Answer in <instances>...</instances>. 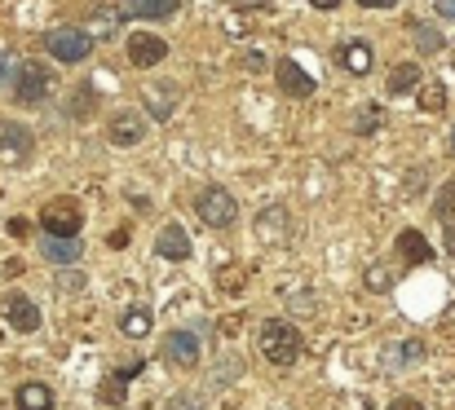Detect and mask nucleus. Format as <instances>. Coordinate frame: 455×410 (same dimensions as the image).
<instances>
[{
	"mask_svg": "<svg viewBox=\"0 0 455 410\" xmlns=\"http://www.w3.org/2000/svg\"><path fill=\"white\" fill-rule=\"evenodd\" d=\"M138 371H142V362H133V367H124L120 375L102 380V393H98V398H102L107 406H120V402H124V393H129V375H138Z\"/></svg>",
	"mask_w": 455,
	"mask_h": 410,
	"instance_id": "nucleus-20",
	"label": "nucleus"
},
{
	"mask_svg": "<svg viewBox=\"0 0 455 410\" xmlns=\"http://www.w3.org/2000/svg\"><path fill=\"white\" fill-rule=\"evenodd\" d=\"M164 53H168V44L159 40V35H151V31H138V35H129V62L133 67H159L164 62Z\"/></svg>",
	"mask_w": 455,
	"mask_h": 410,
	"instance_id": "nucleus-11",
	"label": "nucleus"
},
{
	"mask_svg": "<svg viewBox=\"0 0 455 410\" xmlns=\"http://www.w3.org/2000/svg\"><path fill=\"white\" fill-rule=\"evenodd\" d=\"M164 410H204V398H199V393H190V389H181V393H172V398H168V406Z\"/></svg>",
	"mask_w": 455,
	"mask_h": 410,
	"instance_id": "nucleus-30",
	"label": "nucleus"
},
{
	"mask_svg": "<svg viewBox=\"0 0 455 410\" xmlns=\"http://www.w3.org/2000/svg\"><path fill=\"white\" fill-rule=\"evenodd\" d=\"M147 106H151V120H168L172 111H177V102H181V89L177 84H164V80H155V84H147Z\"/></svg>",
	"mask_w": 455,
	"mask_h": 410,
	"instance_id": "nucleus-13",
	"label": "nucleus"
},
{
	"mask_svg": "<svg viewBox=\"0 0 455 410\" xmlns=\"http://www.w3.org/2000/svg\"><path fill=\"white\" fill-rule=\"evenodd\" d=\"M4 318H9V327L22 331V335H31V331L40 327V309H36V300L22 296V291H13V296L4 300Z\"/></svg>",
	"mask_w": 455,
	"mask_h": 410,
	"instance_id": "nucleus-10",
	"label": "nucleus"
},
{
	"mask_svg": "<svg viewBox=\"0 0 455 410\" xmlns=\"http://www.w3.org/2000/svg\"><path fill=\"white\" fill-rule=\"evenodd\" d=\"M416 84H420V67L416 62H398L389 71V93H411Z\"/></svg>",
	"mask_w": 455,
	"mask_h": 410,
	"instance_id": "nucleus-25",
	"label": "nucleus"
},
{
	"mask_svg": "<svg viewBox=\"0 0 455 410\" xmlns=\"http://www.w3.org/2000/svg\"><path fill=\"white\" fill-rule=\"evenodd\" d=\"M49 53H53L58 62H84V58L93 53L89 27H58V31L49 35Z\"/></svg>",
	"mask_w": 455,
	"mask_h": 410,
	"instance_id": "nucleus-3",
	"label": "nucleus"
},
{
	"mask_svg": "<svg viewBox=\"0 0 455 410\" xmlns=\"http://www.w3.org/2000/svg\"><path fill=\"white\" fill-rule=\"evenodd\" d=\"M151 309H129L124 318H120V331L124 335H133V340H142V335H151Z\"/></svg>",
	"mask_w": 455,
	"mask_h": 410,
	"instance_id": "nucleus-26",
	"label": "nucleus"
},
{
	"mask_svg": "<svg viewBox=\"0 0 455 410\" xmlns=\"http://www.w3.org/2000/svg\"><path fill=\"white\" fill-rule=\"evenodd\" d=\"M44 234H58V239H80V225H84V212H80V203H71V199H58V203H49L44 208Z\"/></svg>",
	"mask_w": 455,
	"mask_h": 410,
	"instance_id": "nucleus-4",
	"label": "nucleus"
},
{
	"mask_svg": "<svg viewBox=\"0 0 455 410\" xmlns=\"http://www.w3.org/2000/svg\"><path fill=\"white\" fill-rule=\"evenodd\" d=\"M58 282H62L67 291H84V273H62Z\"/></svg>",
	"mask_w": 455,
	"mask_h": 410,
	"instance_id": "nucleus-32",
	"label": "nucleus"
},
{
	"mask_svg": "<svg viewBox=\"0 0 455 410\" xmlns=\"http://www.w3.org/2000/svg\"><path fill=\"white\" fill-rule=\"evenodd\" d=\"M438 13H443V18H455V0H438Z\"/></svg>",
	"mask_w": 455,
	"mask_h": 410,
	"instance_id": "nucleus-35",
	"label": "nucleus"
},
{
	"mask_svg": "<svg viewBox=\"0 0 455 410\" xmlns=\"http://www.w3.org/2000/svg\"><path fill=\"white\" fill-rule=\"evenodd\" d=\"M354 129H358V133H376V129H380V111H376V106H367V111L358 115V124H354Z\"/></svg>",
	"mask_w": 455,
	"mask_h": 410,
	"instance_id": "nucleus-31",
	"label": "nucleus"
},
{
	"mask_svg": "<svg viewBox=\"0 0 455 410\" xmlns=\"http://www.w3.org/2000/svg\"><path fill=\"white\" fill-rule=\"evenodd\" d=\"M420 106L438 115V111L447 106V84H438V80H434V84H425V89H420Z\"/></svg>",
	"mask_w": 455,
	"mask_h": 410,
	"instance_id": "nucleus-28",
	"label": "nucleus"
},
{
	"mask_svg": "<svg viewBox=\"0 0 455 410\" xmlns=\"http://www.w3.org/2000/svg\"><path fill=\"white\" fill-rule=\"evenodd\" d=\"M107 133H111L116 146L133 150V146H142V141H147V115H142V111H116V115H111V124H107Z\"/></svg>",
	"mask_w": 455,
	"mask_h": 410,
	"instance_id": "nucleus-6",
	"label": "nucleus"
},
{
	"mask_svg": "<svg viewBox=\"0 0 455 410\" xmlns=\"http://www.w3.org/2000/svg\"><path fill=\"white\" fill-rule=\"evenodd\" d=\"M451 154H455V129H451Z\"/></svg>",
	"mask_w": 455,
	"mask_h": 410,
	"instance_id": "nucleus-38",
	"label": "nucleus"
},
{
	"mask_svg": "<svg viewBox=\"0 0 455 410\" xmlns=\"http://www.w3.org/2000/svg\"><path fill=\"white\" fill-rule=\"evenodd\" d=\"M243 67H248V71H261V67H266V53H261V49H257V53H243Z\"/></svg>",
	"mask_w": 455,
	"mask_h": 410,
	"instance_id": "nucleus-33",
	"label": "nucleus"
},
{
	"mask_svg": "<svg viewBox=\"0 0 455 410\" xmlns=\"http://www.w3.org/2000/svg\"><path fill=\"white\" fill-rule=\"evenodd\" d=\"M411 40H416V49H420L425 58L447 49V35H443L438 27H429V22H411Z\"/></svg>",
	"mask_w": 455,
	"mask_h": 410,
	"instance_id": "nucleus-23",
	"label": "nucleus"
},
{
	"mask_svg": "<svg viewBox=\"0 0 455 410\" xmlns=\"http://www.w3.org/2000/svg\"><path fill=\"white\" fill-rule=\"evenodd\" d=\"M275 75H279V89H283L288 98H297V102H305V98L314 93V75L305 71L301 62H292V58H283V62L275 67Z\"/></svg>",
	"mask_w": 455,
	"mask_h": 410,
	"instance_id": "nucleus-9",
	"label": "nucleus"
},
{
	"mask_svg": "<svg viewBox=\"0 0 455 410\" xmlns=\"http://www.w3.org/2000/svg\"><path fill=\"white\" fill-rule=\"evenodd\" d=\"M124 13L129 18H172L177 13V0H124Z\"/></svg>",
	"mask_w": 455,
	"mask_h": 410,
	"instance_id": "nucleus-21",
	"label": "nucleus"
},
{
	"mask_svg": "<svg viewBox=\"0 0 455 410\" xmlns=\"http://www.w3.org/2000/svg\"><path fill=\"white\" fill-rule=\"evenodd\" d=\"M13 402H18V410H49L53 406V389L31 380V384H22V389H18V398H13Z\"/></svg>",
	"mask_w": 455,
	"mask_h": 410,
	"instance_id": "nucleus-22",
	"label": "nucleus"
},
{
	"mask_svg": "<svg viewBox=\"0 0 455 410\" xmlns=\"http://www.w3.org/2000/svg\"><path fill=\"white\" fill-rule=\"evenodd\" d=\"M309 4H314V9H336L340 0H309Z\"/></svg>",
	"mask_w": 455,
	"mask_h": 410,
	"instance_id": "nucleus-37",
	"label": "nucleus"
},
{
	"mask_svg": "<svg viewBox=\"0 0 455 410\" xmlns=\"http://www.w3.org/2000/svg\"><path fill=\"white\" fill-rule=\"evenodd\" d=\"M257 344H261V353H266V362H275V367H292L297 358L305 353V335L292 327V322H283V318H270V322H261V331H257Z\"/></svg>",
	"mask_w": 455,
	"mask_h": 410,
	"instance_id": "nucleus-1",
	"label": "nucleus"
},
{
	"mask_svg": "<svg viewBox=\"0 0 455 410\" xmlns=\"http://www.w3.org/2000/svg\"><path fill=\"white\" fill-rule=\"evenodd\" d=\"M120 22H124V9H116V4H98V9L89 13V35H93V40H111V35L120 31Z\"/></svg>",
	"mask_w": 455,
	"mask_h": 410,
	"instance_id": "nucleus-16",
	"label": "nucleus"
},
{
	"mask_svg": "<svg viewBox=\"0 0 455 410\" xmlns=\"http://www.w3.org/2000/svg\"><path fill=\"white\" fill-rule=\"evenodd\" d=\"M27 154H31V129L27 124H13V120H0V159L22 163Z\"/></svg>",
	"mask_w": 455,
	"mask_h": 410,
	"instance_id": "nucleus-8",
	"label": "nucleus"
},
{
	"mask_svg": "<svg viewBox=\"0 0 455 410\" xmlns=\"http://www.w3.org/2000/svg\"><path fill=\"white\" fill-rule=\"evenodd\" d=\"M71 115L76 120H89L93 115V89H76L71 93Z\"/></svg>",
	"mask_w": 455,
	"mask_h": 410,
	"instance_id": "nucleus-29",
	"label": "nucleus"
},
{
	"mask_svg": "<svg viewBox=\"0 0 455 410\" xmlns=\"http://www.w3.org/2000/svg\"><path fill=\"white\" fill-rule=\"evenodd\" d=\"M385 353H389V358H385L389 371H394V367H416V362L425 358V344H420V340H403V344H389Z\"/></svg>",
	"mask_w": 455,
	"mask_h": 410,
	"instance_id": "nucleus-24",
	"label": "nucleus"
},
{
	"mask_svg": "<svg viewBox=\"0 0 455 410\" xmlns=\"http://www.w3.org/2000/svg\"><path fill=\"white\" fill-rule=\"evenodd\" d=\"M363 282H367V291L385 296V291L394 287V273H389V265H367V273H363Z\"/></svg>",
	"mask_w": 455,
	"mask_h": 410,
	"instance_id": "nucleus-27",
	"label": "nucleus"
},
{
	"mask_svg": "<svg viewBox=\"0 0 455 410\" xmlns=\"http://www.w3.org/2000/svg\"><path fill=\"white\" fill-rule=\"evenodd\" d=\"M44 93H49V71L40 62L18 67V75H13V102L18 106H36V102H44Z\"/></svg>",
	"mask_w": 455,
	"mask_h": 410,
	"instance_id": "nucleus-5",
	"label": "nucleus"
},
{
	"mask_svg": "<svg viewBox=\"0 0 455 410\" xmlns=\"http://www.w3.org/2000/svg\"><path fill=\"white\" fill-rule=\"evenodd\" d=\"M195 212H199V221H204V225H212V230H226V225H235V217H239V203H235V194H230V190H221V185H208V190L199 194Z\"/></svg>",
	"mask_w": 455,
	"mask_h": 410,
	"instance_id": "nucleus-2",
	"label": "nucleus"
},
{
	"mask_svg": "<svg viewBox=\"0 0 455 410\" xmlns=\"http://www.w3.org/2000/svg\"><path fill=\"white\" fill-rule=\"evenodd\" d=\"M336 58H340V67H345L349 75H367L371 62H376V53H371L367 40H345V44L336 49Z\"/></svg>",
	"mask_w": 455,
	"mask_h": 410,
	"instance_id": "nucleus-14",
	"label": "nucleus"
},
{
	"mask_svg": "<svg viewBox=\"0 0 455 410\" xmlns=\"http://www.w3.org/2000/svg\"><path fill=\"white\" fill-rule=\"evenodd\" d=\"M367 9H389V4H398V0H363Z\"/></svg>",
	"mask_w": 455,
	"mask_h": 410,
	"instance_id": "nucleus-36",
	"label": "nucleus"
},
{
	"mask_svg": "<svg viewBox=\"0 0 455 410\" xmlns=\"http://www.w3.org/2000/svg\"><path fill=\"white\" fill-rule=\"evenodd\" d=\"M44 261H53V265H71V261H80V239L44 234Z\"/></svg>",
	"mask_w": 455,
	"mask_h": 410,
	"instance_id": "nucleus-19",
	"label": "nucleus"
},
{
	"mask_svg": "<svg viewBox=\"0 0 455 410\" xmlns=\"http://www.w3.org/2000/svg\"><path fill=\"white\" fill-rule=\"evenodd\" d=\"M398 252H403L407 265H425V261H434V248H429V239H425L420 230H403V234H398Z\"/></svg>",
	"mask_w": 455,
	"mask_h": 410,
	"instance_id": "nucleus-17",
	"label": "nucleus"
},
{
	"mask_svg": "<svg viewBox=\"0 0 455 410\" xmlns=\"http://www.w3.org/2000/svg\"><path fill=\"white\" fill-rule=\"evenodd\" d=\"M257 239L270 243V248H283V243H288V217H283V208H266V212H261Z\"/></svg>",
	"mask_w": 455,
	"mask_h": 410,
	"instance_id": "nucleus-15",
	"label": "nucleus"
},
{
	"mask_svg": "<svg viewBox=\"0 0 455 410\" xmlns=\"http://www.w3.org/2000/svg\"><path fill=\"white\" fill-rule=\"evenodd\" d=\"M434 212H438V221H443L447 248L455 252V181H451V185H443V190H438V199H434Z\"/></svg>",
	"mask_w": 455,
	"mask_h": 410,
	"instance_id": "nucleus-18",
	"label": "nucleus"
},
{
	"mask_svg": "<svg viewBox=\"0 0 455 410\" xmlns=\"http://www.w3.org/2000/svg\"><path fill=\"white\" fill-rule=\"evenodd\" d=\"M164 358H168L172 367H181V371L199 367V335H195V331H168V340H164Z\"/></svg>",
	"mask_w": 455,
	"mask_h": 410,
	"instance_id": "nucleus-7",
	"label": "nucleus"
},
{
	"mask_svg": "<svg viewBox=\"0 0 455 410\" xmlns=\"http://www.w3.org/2000/svg\"><path fill=\"white\" fill-rule=\"evenodd\" d=\"M389 410H425V406H420V402H411V398H398Z\"/></svg>",
	"mask_w": 455,
	"mask_h": 410,
	"instance_id": "nucleus-34",
	"label": "nucleus"
},
{
	"mask_svg": "<svg viewBox=\"0 0 455 410\" xmlns=\"http://www.w3.org/2000/svg\"><path fill=\"white\" fill-rule=\"evenodd\" d=\"M155 252L164 256V261H190V234L181 230V225H164L159 230V239H155Z\"/></svg>",
	"mask_w": 455,
	"mask_h": 410,
	"instance_id": "nucleus-12",
	"label": "nucleus"
}]
</instances>
